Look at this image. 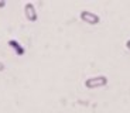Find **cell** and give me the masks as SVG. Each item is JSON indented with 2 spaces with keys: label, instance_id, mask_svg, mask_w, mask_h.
<instances>
[{
  "label": "cell",
  "instance_id": "cell-5",
  "mask_svg": "<svg viewBox=\"0 0 130 113\" xmlns=\"http://www.w3.org/2000/svg\"><path fill=\"white\" fill-rule=\"evenodd\" d=\"M4 69H6V67H4V64H3V62H0V72H3Z\"/></svg>",
  "mask_w": 130,
  "mask_h": 113
},
{
  "label": "cell",
  "instance_id": "cell-6",
  "mask_svg": "<svg viewBox=\"0 0 130 113\" xmlns=\"http://www.w3.org/2000/svg\"><path fill=\"white\" fill-rule=\"evenodd\" d=\"M126 48L130 51V40H127V41H126Z\"/></svg>",
  "mask_w": 130,
  "mask_h": 113
},
{
  "label": "cell",
  "instance_id": "cell-4",
  "mask_svg": "<svg viewBox=\"0 0 130 113\" xmlns=\"http://www.w3.org/2000/svg\"><path fill=\"white\" fill-rule=\"evenodd\" d=\"M9 45L14 50V51H16V54H19V55H23L24 54V48L19 44V41H16V40H10Z\"/></svg>",
  "mask_w": 130,
  "mask_h": 113
},
{
  "label": "cell",
  "instance_id": "cell-7",
  "mask_svg": "<svg viewBox=\"0 0 130 113\" xmlns=\"http://www.w3.org/2000/svg\"><path fill=\"white\" fill-rule=\"evenodd\" d=\"M6 6V2H0V7H4Z\"/></svg>",
  "mask_w": 130,
  "mask_h": 113
},
{
  "label": "cell",
  "instance_id": "cell-3",
  "mask_svg": "<svg viewBox=\"0 0 130 113\" xmlns=\"http://www.w3.org/2000/svg\"><path fill=\"white\" fill-rule=\"evenodd\" d=\"M24 14H26V19L28 20V21H31V23L37 21V19H38V14H37L36 7H34L32 3H26L24 4Z\"/></svg>",
  "mask_w": 130,
  "mask_h": 113
},
{
  "label": "cell",
  "instance_id": "cell-2",
  "mask_svg": "<svg viewBox=\"0 0 130 113\" xmlns=\"http://www.w3.org/2000/svg\"><path fill=\"white\" fill-rule=\"evenodd\" d=\"M79 17H81L82 21L89 24V26H96V24H99V21H101V17L98 16V14H95L93 11H88V10L81 11Z\"/></svg>",
  "mask_w": 130,
  "mask_h": 113
},
{
  "label": "cell",
  "instance_id": "cell-1",
  "mask_svg": "<svg viewBox=\"0 0 130 113\" xmlns=\"http://www.w3.org/2000/svg\"><path fill=\"white\" fill-rule=\"evenodd\" d=\"M106 85H107V78L105 75L92 76L85 81V86L88 89H96V88H102V86H106Z\"/></svg>",
  "mask_w": 130,
  "mask_h": 113
}]
</instances>
